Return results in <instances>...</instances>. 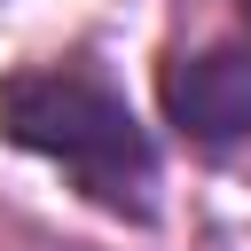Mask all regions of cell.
Masks as SVG:
<instances>
[{
  "instance_id": "6da1fadb",
  "label": "cell",
  "mask_w": 251,
  "mask_h": 251,
  "mask_svg": "<svg viewBox=\"0 0 251 251\" xmlns=\"http://www.w3.org/2000/svg\"><path fill=\"white\" fill-rule=\"evenodd\" d=\"M0 141L71 173V188L133 227L157 220V133L94 63H24L0 78Z\"/></svg>"
},
{
  "instance_id": "7a4b0ae2",
  "label": "cell",
  "mask_w": 251,
  "mask_h": 251,
  "mask_svg": "<svg viewBox=\"0 0 251 251\" xmlns=\"http://www.w3.org/2000/svg\"><path fill=\"white\" fill-rule=\"evenodd\" d=\"M157 110L188 149H235L251 141V39L227 47H196V55H165L157 71Z\"/></svg>"
},
{
  "instance_id": "3957f363",
  "label": "cell",
  "mask_w": 251,
  "mask_h": 251,
  "mask_svg": "<svg viewBox=\"0 0 251 251\" xmlns=\"http://www.w3.org/2000/svg\"><path fill=\"white\" fill-rule=\"evenodd\" d=\"M235 8H243V24H251V0H235Z\"/></svg>"
}]
</instances>
